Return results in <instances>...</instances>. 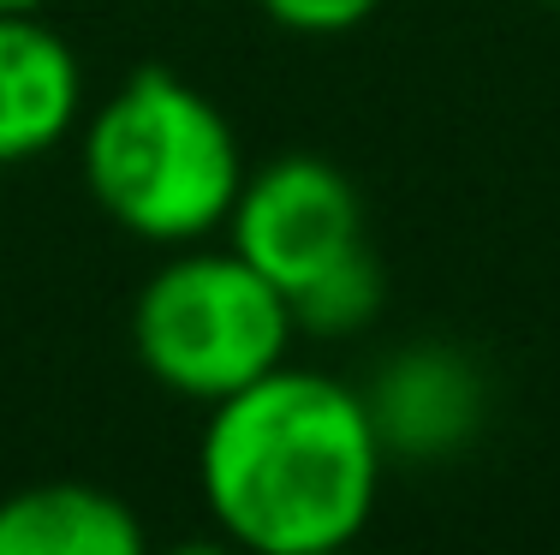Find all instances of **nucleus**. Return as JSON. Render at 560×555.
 <instances>
[{
	"label": "nucleus",
	"instance_id": "1",
	"mask_svg": "<svg viewBox=\"0 0 560 555\" xmlns=\"http://www.w3.org/2000/svg\"><path fill=\"white\" fill-rule=\"evenodd\" d=\"M382 454L358 389L304 365L209 406L197 442V484L221 537L245 555L346 550L376 513Z\"/></svg>",
	"mask_w": 560,
	"mask_h": 555
},
{
	"label": "nucleus",
	"instance_id": "2",
	"mask_svg": "<svg viewBox=\"0 0 560 555\" xmlns=\"http://www.w3.org/2000/svg\"><path fill=\"white\" fill-rule=\"evenodd\" d=\"M84 185L114 228L150 245H197L226 228L245 185L238 131L191 78L138 66L84 120Z\"/></svg>",
	"mask_w": 560,
	"mask_h": 555
},
{
	"label": "nucleus",
	"instance_id": "3",
	"mask_svg": "<svg viewBox=\"0 0 560 555\" xmlns=\"http://www.w3.org/2000/svg\"><path fill=\"white\" fill-rule=\"evenodd\" d=\"M299 340L287 293L257 275L233 245L226 251H179L131 305V352L167 394L215 406L245 382L287 365Z\"/></svg>",
	"mask_w": 560,
	"mask_h": 555
},
{
	"label": "nucleus",
	"instance_id": "4",
	"mask_svg": "<svg viewBox=\"0 0 560 555\" xmlns=\"http://www.w3.org/2000/svg\"><path fill=\"white\" fill-rule=\"evenodd\" d=\"M226 245L292 299L323 275H335L340 263H352L358 251H370L364 197L328 155H275V162L250 167L238 185L233 216H226Z\"/></svg>",
	"mask_w": 560,
	"mask_h": 555
},
{
	"label": "nucleus",
	"instance_id": "5",
	"mask_svg": "<svg viewBox=\"0 0 560 555\" xmlns=\"http://www.w3.org/2000/svg\"><path fill=\"white\" fill-rule=\"evenodd\" d=\"M370 406L382 454L442 460L459 454L483 430V377L453 347H406L376 370L370 389H358Z\"/></svg>",
	"mask_w": 560,
	"mask_h": 555
},
{
	"label": "nucleus",
	"instance_id": "6",
	"mask_svg": "<svg viewBox=\"0 0 560 555\" xmlns=\"http://www.w3.org/2000/svg\"><path fill=\"white\" fill-rule=\"evenodd\" d=\"M84 114V66L36 12H0V167L55 150Z\"/></svg>",
	"mask_w": 560,
	"mask_h": 555
},
{
	"label": "nucleus",
	"instance_id": "7",
	"mask_svg": "<svg viewBox=\"0 0 560 555\" xmlns=\"http://www.w3.org/2000/svg\"><path fill=\"white\" fill-rule=\"evenodd\" d=\"M0 555H150V532L102 484L43 478L0 496Z\"/></svg>",
	"mask_w": 560,
	"mask_h": 555
},
{
	"label": "nucleus",
	"instance_id": "8",
	"mask_svg": "<svg viewBox=\"0 0 560 555\" xmlns=\"http://www.w3.org/2000/svg\"><path fill=\"white\" fill-rule=\"evenodd\" d=\"M299 335H358L364 323H376L382 311V263L376 251H358L352 263H340L335 275H323L316 287L287 299Z\"/></svg>",
	"mask_w": 560,
	"mask_h": 555
},
{
	"label": "nucleus",
	"instance_id": "9",
	"mask_svg": "<svg viewBox=\"0 0 560 555\" xmlns=\"http://www.w3.org/2000/svg\"><path fill=\"white\" fill-rule=\"evenodd\" d=\"M292 36H346L382 12V0H257Z\"/></svg>",
	"mask_w": 560,
	"mask_h": 555
},
{
	"label": "nucleus",
	"instance_id": "10",
	"mask_svg": "<svg viewBox=\"0 0 560 555\" xmlns=\"http://www.w3.org/2000/svg\"><path fill=\"white\" fill-rule=\"evenodd\" d=\"M167 555H245L233 544V537H185V544H173Z\"/></svg>",
	"mask_w": 560,
	"mask_h": 555
},
{
	"label": "nucleus",
	"instance_id": "11",
	"mask_svg": "<svg viewBox=\"0 0 560 555\" xmlns=\"http://www.w3.org/2000/svg\"><path fill=\"white\" fill-rule=\"evenodd\" d=\"M48 0H0V12H43Z\"/></svg>",
	"mask_w": 560,
	"mask_h": 555
},
{
	"label": "nucleus",
	"instance_id": "12",
	"mask_svg": "<svg viewBox=\"0 0 560 555\" xmlns=\"http://www.w3.org/2000/svg\"><path fill=\"white\" fill-rule=\"evenodd\" d=\"M311 555H364L358 544H346V550H311Z\"/></svg>",
	"mask_w": 560,
	"mask_h": 555
},
{
	"label": "nucleus",
	"instance_id": "13",
	"mask_svg": "<svg viewBox=\"0 0 560 555\" xmlns=\"http://www.w3.org/2000/svg\"><path fill=\"white\" fill-rule=\"evenodd\" d=\"M555 7H560V0H555Z\"/></svg>",
	"mask_w": 560,
	"mask_h": 555
}]
</instances>
